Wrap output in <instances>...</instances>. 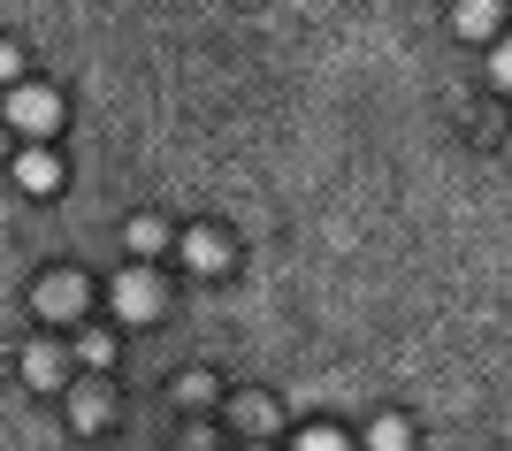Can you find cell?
I'll return each instance as SVG.
<instances>
[{"instance_id": "4", "label": "cell", "mask_w": 512, "mask_h": 451, "mask_svg": "<svg viewBox=\"0 0 512 451\" xmlns=\"http://www.w3.org/2000/svg\"><path fill=\"white\" fill-rule=\"evenodd\" d=\"M367 444H375V451H398V444H406V429H398V421H383V429L367 436Z\"/></svg>"}, {"instance_id": "2", "label": "cell", "mask_w": 512, "mask_h": 451, "mask_svg": "<svg viewBox=\"0 0 512 451\" xmlns=\"http://www.w3.org/2000/svg\"><path fill=\"white\" fill-rule=\"evenodd\" d=\"M31 383H62V352H54V344L31 352Z\"/></svg>"}, {"instance_id": "3", "label": "cell", "mask_w": 512, "mask_h": 451, "mask_svg": "<svg viewBox=\"0 0 512 451\" xmlns=\"http://www.w3.org/2000/svg\"><path fill=\"white\" fill-rule=\"evenodd\" d=\"M176 398H184V406H207L214 383H207V375H184V383H176Z\"/></svg>"}, {"instance_id": "5", "label": "cell", "mask_w": 512, "mask_h": 451, "mask_svg": "<svg viewBox=\"0 0 512 451\" xmlns=\"http://www.w3.org/2000/svg\"><path fill=\"white\" fill-rule=\"evenodd\" d=\"M299 451H344V436H329V429H314V436H306V444Z\"/></svg>"}, {"instance_id": "1", "label": "cell", "mask_w": 512, "mask_h": 451, "mask_svg": "<svg viewBox=\"0 0 512 451\" xmlns=\"http://www.w3.org/2000/svg\"><path fill=\"white\" fill-rule=\"evenodd\" d=\"M115 306H123V314H138V322H146L153 306H161V291H153V276H123V291H115Z\"/></svg>"}, {"instance_id": "6", "label": "cell", "mask_w": 512, "mask_h": 451, "mask_svg": "<svg viewBox=\"0 0 512 451\" xmlns=\"http://www.w3.org/2000/svg\"><path fill=\"white\" fill-rule=\"evenodd\" d=\"M490 77H497V85H512V46H497V62H490Z\"/></svg>"}]
</instances>
